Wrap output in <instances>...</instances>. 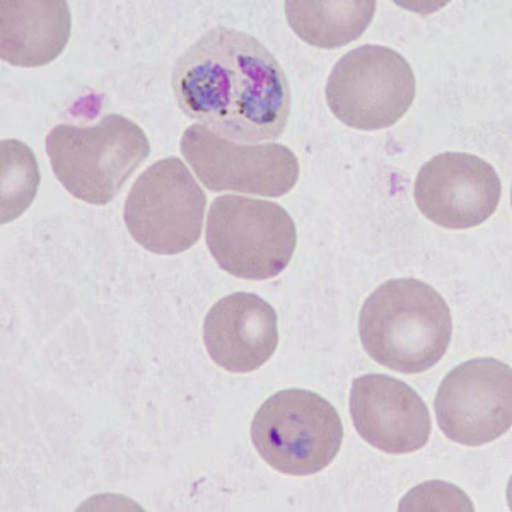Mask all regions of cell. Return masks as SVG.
<instances>
[{
    "instance_id": "6da1fadb",
    "label": "cell",
    "mask_w": 512,
    "mask_h": 512,
    "mask_svg": "<svg viewBox=\"0 0 512 512\" xmlns=\"http://www.w3.org/2000/svg\"><path fill=\"white\" fill-rule=\"evenodd\" d=\"M171 88L181 111L229 140L279 139L291 115L286 72L263 43L214 28L176 60Z\"/></svg>"
},
{
    "instance_id": "4fadbf2b",
    "label": "cell",
    "mask_w": 512,
    "mask_h": 512,
    "mask_svg": "<svg viewBox=\"0 0 512 512\" xmlns=\"http://www.w3.org/2000/svg\"><path fill=\"white\" fill-rule=\"evenodd\" d=\"M69 4L64 0L0 2V57L16 67H43L64 52L70 38Z\"/></svg>"
},
{
    "instance_id": "8992f818",
    "label": "cell",
    "mask_w": 512,
    "mask_h": 512,
    "mask_svg": "<svg viewBox=\"0 0 512 512\" xmlns=\"http://www.w3.org/2000/svg\"><path fill=\"white\" fill-rule=\"evenodd\" d=\"M207 195L187 166L166 158L147 168L125 200L130 236L156 255H178L195 246L204 229Z\"/></svg>"
},
{
    "instance_id": "277c9868",
    "label": "cell",
    "mask_w": 512,
    "mask_h": 512,
    "mask_svg": "<svg viewBox=\"0 0 512 512\" xmlns=\"http://www.w3.org/2000/svg\"><path fill=\"white\" fill-rule=\"evenodd\" d=\"M256 451L277 472L308 477L325 470L344 443V424L332 403L291 388L270 396L251 424Z\"/></svg>"
},
{
    "instance_id": "30bf717a",
    "label": "cell",
    "mask_w": 512,
    "mask_h": 512,
    "mask_svg": "<svg viewBox=\"0 0 512 512\" xmlns=\"http://www.w3.org/2000/svg\"><path fill=\"white\" fill-rule=\"evenodd\" d=\"M415 202L429 221L444 229H472L494 216L502 185L487 161L466 152H444L415 178Z\"/></svg>"
},
{
    "instance_id": "9c48e42d",
    "label": "cell",
    "mask_w": 512,
    "mask_h": 512,
    "mask_svg": "<svg viewBox=\"0 0 512 512\" xmlns=\"http://www.w3.org/2000/svg\"><path fill=\"white\" fill-rule=\"evenodd\" d=\"M437 424L448 439L483 446L512 425V371L504 362L480 357L454 367L436 396Z\"/></svg>"
},
{
    "instance_id": "7a4b0ae2",
    "label": "cell",
    "mask_w": 512,
    "mask_h": 512,
    "mask_svg": "<svg viewBox=\"0 0 512 512\" xmlns=\"http://www.w3.org/2000/svg\"><path fill=\"white\" fill-rule=\"evenodd\" d=\"M359 335L373 361L396 373L420 374L448 352L453 320L434 287L417 279H395L367 297Z\"/></svg>"
},
{
    "instance_id": "9a60e30c",
    "label": "cell",
    "mask_w": 512,
    "mask_h": 512,
    "mask_svg": "<svg viewBox=\"0 0 512 512\" xmlns=\"http://www.w3.org/2000/svg\"><path fill=\"white\" fill-rule=\"evenodd\" d=\"M40 173L30 147L19 140L2 142V222L21 216L30 207Z\"/></svg>"
},
{
    "instance_id": "7c38bea8",
    "label": "cell",
    "mask_w": 512,
    "mask_h": 512,
    "mask_svg": "<svg viewBox=\"0 0 512 512\" xmlns=\"http://www.w3.org/2000/svg\"><path fill=\"white\" fill-rule=\"evenodd\" d=\"M210 359L229 373H253L279 345L277 313L251 292H234L214 304L204 323Z\"/></svg>"
},
{
    "instance_id": "3957f363",
    "label": "cell",
    "mask_w": 512,
    "mask_h": 512,
    "mask_svg": "<svg viewBox=\"0 0 512 512\" xmlns=\"http://www.w3.org/2000/svg\"><path fill=\"white\" fill-rule=\"evenodd\" d=\"M47 154L57 180L72 197L106 205L149 158L151 144L137 123L122 115H106L91 127L52 128Z\"/></svg>"
},
{
    "instance_id": "8fae6325",
    "label": "cell",
    "mask_w": 512,
    "mask_h": 512,
    "mask_svg": "<svg viewBox=\"0 0 512 512\" xmlns=\"http://www.w3.org/2000/svg\"><path fill=\"white\" fill-rule=\"evenodd\" d=\"M350 414L355 431L384 453H415L431 437V414L424 400L414 388L388 374L354 379Z\"/></svg>"
},
{
    "instance_id": "5bb4252c",
    "label": "cell",
    "mask_w": 512,
    "mask_h": 512,
    "mask_svg": "<svg viewBox=\"0 0 512 512\" xmlns=\"http://www.w3.org/2000/svg\"><path fill=\"white\" fill-rule=\"evenodd\" d=\"M376 2L369 0H325V2H286L287 23L308 45L316 48L345 47L359 40L373 23Z\"/></svg>"
},
{
    "instance_id": "52a82bcc",
    "label": "cell",
    "mask_w": 512,
    "mask_h": 512,
    "mask_svg": "<svg viewBox=\"0 0 512 512\" xmlns=\"http://www.w3.org/2000/svg\"><path fill=\"white\" fill-rule=\"evenodd\" d=\"M414 99V70L403 55L381 45L345 53L326 82V103L333 115L367 132L395 125Z\"/></svg>"
},
{
    "instance_id": "ba28073f",
    "label": "cell",
    "mask_w": 512,
    "mask_h": 512,
    "mask_svg": "<svg viewBox=\"0 0 512 512\" xmlns=\"http://www.w3.org/2000/svg\"><path fill=\"white\" fill-rule=\"evenodd\" d=\"M180 149L210 192L282 197L299 180L296 154L280 144L243 146L197 123L185 130Z\"/></svg>"
},
{
    "instance_id": "5b68a950",
    "label": "cell",
    "mask_w": 512,
    "mask_h": 512,
    "mask_svg": "<svg viewBox=\"0 0 512 512\" xmlns=\"http://www.w3.org/2000/svg\"><path fill=\"white\" fill-rule=\"evenodd\" d=\"M296 245V224L274 202L222 195L210 205L207 246L227 274L274 279L291 263Z\"/></svg>"
}]
</instances>
